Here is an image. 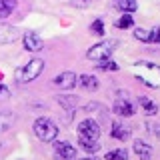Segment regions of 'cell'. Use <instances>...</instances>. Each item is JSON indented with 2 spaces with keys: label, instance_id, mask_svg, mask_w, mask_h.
Wrapping results in <instances>:
<instances>
[{
  "label": "cell",
  "instance_id": "6da1fadb",
  "mask_svg": "<svg viewBox=\"0 0 160 160\" xmlns=\"http://www.w3.org/2000/svg\"><path fill=\"white\" fill-rule=\"evenodd\" d=\"M42 70H44V60L42 58H32V60H28L24 66L16 68L14 80H16L18 84H28V82H32V80H36L40 74H42Z\"/></svg>",
  "mask_w": 160,
  "mask_h": 160
},
{
  "label": "cell",
  "instance_id": "7a4b0ae2",
  "mask_svg": "<svg viewBox=\"0 0 160 160\" xmlns=\"http://www.w3.org/2000/svg\"><path fill=\"white\" fill-rule=\"evenodd\" d=\"M34 134L42 140V142H56L58 136V126L54 120H50L48 116H40L34 120Z\"/></svg>",
  "mask_w": 160,
  "mask_h": 160
},
{
  "label": "cell",
  "instance_id": "3957f363",
  "mask_svg": "<svg viewBox=\"0 0 160 160\" xmlns=\"http://www.w3.org/2000/svg\"><path fill=\"white\" fill-rule=\"evenodd\" d=\"M118 46V42L116 40H102V42H98V44H94L92 48L86 52V58L88 60H94V62H102V60H108L110 56H112V52H114V48Z\"/></svg>",
  "mask_w": 160,
  "mask_h": 160
},
{
  "label": "cell",
  "instance_id": "277c9868",
  "mask_svg": "<svg viewBox=\"0 0 160 160\" xmlns=\"http://www.w3.org/2000/svg\"><path fill=\"white\" fill-rule=\"evenodd\" d=\"M78 138H86V140H96L100 138V126L96 120L92 118H84L78 124Z\"/></svg>",
  "mask_w": 160,
  "mask_h": 160
},
{
  "label": "cell",
  "instance_id": "5b68a950",
  "mask_svg": "<svg viewBox=\"0 0 160 160\" xmlns=\"http://www.w3.org/2000/svg\"><path fill=\"white\" fill-rule=\"evenodd\" d=\"M54 158L56 160H76V148L66 140L54 142Z\"/></svg>",
  "mask_w": 160,
  "mask_h": 160
},
{
  "label": "cell",
  "instance_id": "8992f818",
  "mask_svg": "<svg viewBox=\"0 0 160 160\" xmlns=\"http://www.w3.org/2000/svg\"><path fill=\"white\" fill-rule=\"evenodd\" d=\"M56 88H62V90H72L74 86L78 84V76L72 72V70H66V72H60L56 78L52 80Z\"/></svg>",
  "mask_w": 160,
  "mask_h": 160
},
{
  "label": "cell",
  "instance_id": "52a82bcc",
  "mask_svg": "<svg viewBox=\"0 0 160 160\" xmlns=\"http://www.w3.org/2000/svg\"><path fill=\"white\" fill-rule=\"evenodd\" d=\"M134 112H136V108H134V104L128 98H116L114 100V114H118L122 118H130V116H134Z\"/></svg>",
  "mask_w": 160,
  "mask_h": 160
},
{
  "label": "cell",
  "instance_id": "ba28073f",
  "mask_svg": "<svg viewBox=\"0 0 160 160\" xmlns=\"http://www.w3.org/2000/svg\"><path fill=\"white\" fill-rule=\"evenodd\" d=\"M22 44H24V50H28V52H38V50H42V46H44L42 38H40L36 32H24Z\"/></svg>",
  "mask_w": 160,
  "mask_h": 160
},
{
  "label": "cell",
  "instance_id": "9c48e42d",
  "mask_svg": "<svg viewBox=\"0 0 160 160\" xmlns=\"http://www.w3.org/2000/svg\"><path fill=\"white\" fill-rule=\"evenodd\" d=\"M20 38V32L16 26L10 24H0V44H12Z\"/></svg>",
  "mask_w": 160,
  "mask_h": 160
},
{
  "label": "cell",
  "instance_id": "30bf717a",
  "mask_svg": "<svg viewBox=\"0 0 160 160\" xmlns=\"http://www.w3.org/2000/svg\"><path fill=\"white\" fill-rule=\"evenodd\" d=\"M134 154H136L140 160H150L152 158V148H150V144H146L144 140L136 138L134 140Z\"/></svg>",
  "mask_w": 160,
  "mask_h": 160
},
{
  "label": "cell",
  "instance_id": "8fae6325",
  "mask_svg": "<svg viewBox=\"0 0 160 160\" xmlns=\"http://www.w3.org/2000/svg\"><path fill=\"white\" fill-rule=\"evenodd\" d=\"M110 136L116 138V140H128L130 138V128L122 122H112V130H110Z\"/></svg>",
  "mask_w": 160,
  "mask_h": 160
},
{
  "label": "cell",
  "instance_id": "7c38bea8",
  "mask_svg": "<svg viewBox=\"0 0 160 160\" xmlns=\"http://www.w3.org/2000/svg\"><path fill=\"white\" fill-rule=\"evenodd\" d=\"M78 84L84 90H90V92L98 90V78L92 76V74H82V76H78Z\"/></svg>",
  "mask_w": 160,
  "mask_h": 160
},
{
  "label": "cell",
  "instance_id": "4fadbf2b",
  "mask_svg": "<svg viewBox=\"0 0 160 160\" xmlns=\"http://www.w3.org/2000/svg\"><path fill=\"white\" fill-rule=\"evenodd\" d=\"M138 104L142 106V110L148 114V116H154V114H158V104L154 102L152 98H148V96H138Z\"/></svg>",
  "mask_w": 160,
  "mask_h": 160
},
{
  "label": "cell",
  "instance_id": "5bb4252c",
  "mask_svg": "<svg viewBox=\"0 0 160 160\" xmlns=\"http://www.w3.org/2000/svg\"><path fill=\"white\" fill-rule=\"evenodd\" d=\"M114 8L122 10L124 14H132L138 10V2L136 0H114Z\"/></svg>",
  "mask_w": 160,
  "mask_h": 160
},
{
  "label": "cell",
  "instance_id": "9a60e30c",
  "mask_svg": "<svg viewBox=\"0 0 160 160\" xmlns=\"http://www.w3.org/2000/svg\"><path fill=\"white\" fill-rule=\"evenodd\" d=\"M16 8V0H0V18H8Z\"/></svg>",
  "mask_w": 160,
  "mask_h": 160
},
{
  "label": "cell",
  "instance_id": "2e32d148",
  "mask_svg": "<svg viewBox=\"0 0 160 160\" xmlns=\"http://www.w3.org/2000/svg\"><path fill=\"white\" fill-rule=\"evenodd\" d=\"M12 124H14V114L12 112H0V132L10 130Z\"/></svg>",
  "mask_w": 160,
  "mask_h": 160
},
{
  "label": "cell",
  "instance_id": "e0dca14e",
  "mask_svg": "<svg viewBox=\"0 0 160 160\" xmlns=\"http://www.w3.org/2000/svg\"><path fill=\"white\" fill-rule=\"evenodd\" d=\"M56 100H58L60 106L66 108V110H74V106H76V96H66V94H58Z\"/></svg>",
  "mask_w": 160,
  "mask_h": 160
},
{
  "label": "cell",
  "instance_id": "ac0fdd59",
  "mask_svg": "<svg viewBox=\"0 0 160 160\" xmlns=\"http://www.w3.org/2000/svg\"><path fill=\"white\" fill-rule=\"evenodd\" d=\"M114 26H116V28H120V30L132 28V26H134V18L130 16V14H124V16H120L118 20H114Z\"/></svg>",
  "mask_w": 160,
  "mask_h": 160
},
{
  "label": "cell",
  "instance_id": "d6986e66",
  "mask_svg": "<svg viewBox=\"0 0 160 160\" xmlns=\"http://www.w3.org/2000/svg\"><path fill=\"white\" fill-rule=\"evenodd\" d=\"M126 158H128V152L124 148H116L104 154V160H126Z\"/></svg>",
  "mask_w": 160,
  "mask_h": 160
},
{
  "label": "cell",
  "instance_id": "ffe728a7",
  "mask_svg": "<svg viewBox=\"0 0 160 160\" xmlns=\"http://www.w3.org/2000/svg\"><path fill=\"white\" fill-rule=\"evenodd\" d=\"M78 144L82 146V150H86V152H98L100 150V144L96 140H86V138H78Z\"/></svg>",
  "mask_w": 160,
  "mask_h": 160
},
{
  "label": "cell",
  "instance_id": "44dd1931",
  "mask_svg": "<svg viewBox=\"0 0 160 160\" xmlns=\"http://www.w3.org/2000/svg\"><path fill=\"white\" fill-rule=\"evenodd\" d=\"M90 32H92L94 36H102V34H104V22H102V18H96L92 24H90Z\"/></svg>",
  "mask_w": 160,
  "mask_h": 160
},
{
  "label": "cell",
  "instance_id": "7402d4cb",
  "mask_svg": "<svg viewBox=\"0 0 160 160\" xmlns=\"http://www.w3.org/2000/svg\"><path fill=\"white\" fill-rule=\"evenodd\" d=\"M96 68H98V70H108V72H110V70H114V72H116L120 66H118L116 62H114V60H110V58H108V60H102V62H98V66H96Z\"/></svg>",
  "mask_w": 160,
  "mask_h": 160
},
{
  "label": "cell",
  "instance_id": "603a6c76",
  "mask_svg": "<svg viewBox=\"0 0 160 160\" xmlns=\"http://www.w3.org/2000/svg\"><path fill=\"white\" fill-rule=\"evenodd\" d=\"M134 38L140 40V42H146V44H150V32H148V30L134 28Z\"/></svg>",
  "mask_w": 160,
  "mask_h": 160
},
{
  "label": "cell",
  "instance_id": "cb8c5ba5",
  "mask_svg": "<svg viewBox=\"0 0 160 160\" xmlns=\"http://www.w3.org/2000/svg\"><path fill=\"white\" fill-rule=\"evenodd\" d=\"M150 44H160V26H154L150 30Z\"/></svg>",
  "mask_w": 160,
  "mask_h": 160
},
{
  "label": "cell",
  "instance_id": "d4e9b609",
  "mask_svg": "<svg viewBox=\"0 0 160 160\" xmlns=\"http://www.w3.org/2000/svg\"><path fill=\"white\" fill-rule=\"evenodd\" d=\"M70 4L76 8H86V6H90V0H70Z\"/></svg>",
  "mask_w": 160,
  "mask_h": 160
},
{
  "label": "cell",
  "instance_id": "484cf974",
  "mask_svg": "<svg viewBox=\"0 0 160 160\" xmlns=\"http://www.w3.org/2000/svg\"><path fill=\"white\" fill-rule=\"evenodd\" d=\"M8 98H10V90H8V86L0 84V100H8Z\"/></svg>",
  "mask_w": 160,
  "mask_h": 160
},
{
  "label": "cell",
  "instance_id": "4316f807",
  "mask_svg": "<svg viewBox=\"0 0 160 160\" xmlns=\"http://www.w3.org/2000/svg\"><path fill=\"white\" fill-rule=\"evenodd\" d=\"M154 134H156V138H160V124L154 126Z\"/></svg>",
  "mask_w": 160,
  "mask_h": 160
},
{
  "label": "cell",
  "instance_id": "83f0119b",
  "mask_svg": "<svg viewBox=\"0 0 160 160\" xmlns=\"http://www.w3.org/2000/svg\"><path fill=\"white\" fill-rule=\"evenodd\" d=\"M80 160H96V158H92V156H86V158H80Z\"/></svg>",
  "mask_w": 160,
  "mask_h": 160
}]
</instances>
